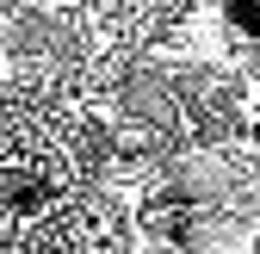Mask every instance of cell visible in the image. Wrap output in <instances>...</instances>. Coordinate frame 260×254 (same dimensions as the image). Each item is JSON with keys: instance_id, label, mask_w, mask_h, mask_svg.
Masks as SVG:
<instances>
[{"instance_id": "obj_3", "label": "cell", "mask_w": 260, "mask_h": 254, "mask_svg": "<svg viewBox=\"0 0 260 254\" xmlns=\"http://www.w3.org/2000/svg\"><path fill=\"white\" fill-rule=\"evenodd\" d=\"M56 7H81V0H56Z\"/></svg>"}, {"instance_id": "obj_1", "label": "cell", "mask_w": 260, "mask_h": 254, "mask_svg": "<svg viewBox=\"0 0 260 254\" xmlns=\"http://www.w3.org/2000/svg\"><path fill=\"white\" fill-rule=\"evenodd\" d=\"M223 25L242 44H260V0H223Z\"/></svg>"}, {"instance_id": "obj_2", "label": "cell", "mask_w": 260, "mask_h": 254, "mask_svg": "<svg viewBox=\"0 0 260 254\" xmlns=\"http://www.w3.org/2000/svg\"><path fill=\"white\" fill-rule=\"evenodd\" d=\"M38 254H69V248H38Z\"/></svg>"}]
</instances>
